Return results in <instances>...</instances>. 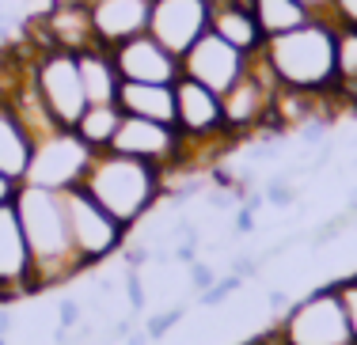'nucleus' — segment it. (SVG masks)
<instances>
[{
  "label": "nucleus",
  "instance_id": "4",
  "mask_svg": "<svg viewBox=\"0 0 357 345\" xmlns=\"http://www.w3.org/2000/svg\"><path fill=\"white\" fill-rule=\"evenodd\" d=\"M175 129L186 137L190 163H194V152H209V148H213V152L220 156L225 148L236 145V141L228 137L220 95L209 91L206 83L190 80V77L175 80Z\"/></svg>",
  "mask_w": 357,
  "mask_h": 345
},
{
  "label": "nucleus",
  "instance_id": "13",
  "mask_svg": "<svg viewBox=\"0 0 357 345\" xmlns=\"http://www.w3.org/2000/svg\"><path fill=\"white\" fill-rule=\"evenodd\" d=\"M114 65L118 77L133 80V83H175L183 77V57H175L164 42H156L144 31V35H133L126 42H118L114 49Z\"/></svg>",
  "mask_w": 357,
  "mask_h": 345
},
{
  "label": "nucleus",
  "instance_id": "28",
  "mask_svg": "<svg viewBox=\"0 0 357 345\" xmlns=\"http://www.w3.org/2000/svg\"><path fill=\"white\" fill-rule=\"evenodd\" d=\"M84 323V304L73 296H61L57 300V326L61 330H76V326Z\"/></svg>",
  "mask_w": 357,
  "mask_h": 345
},
{
  "label": "nucleus",
  "instance_id": "34",
  "mask_svg": "<svg viewBox=\"0 0 357 345\" xmlns=\"http://www.w3.org/2000/svg\"><path fill=\"white\" fill-rule=\"evenodd\" d=\"M255 232V213L248 205H236L232 213V235H251Z\"/></svg>",
  "mask_w": 357,
  "mask_h": 345
},
{
  "label": "nucleus",
  "instance_id": "33",
  "mask_svg": "<svg viewBox=\"0 0 357 345\" xmlns=\"http://www.w3.org/2000/svg\"><path fill=\"white\" fill-rule=\"evenodd\" d=\"M122 262H126V269L149 266L152 262V247H149V243H144V247H122Z\"/></svg>",
  "mask_w": 357,
  "mask_h": 345
},
{
  "label": "nucleus",
  "instance_id": "30",
  "mask_svg": "<svg viewBox=\"0 0 357 345\" xmlns=\"http://www.w3.org/2000/svg\"><path fill=\"white\" fill-rule=\"evenodd\" d=\"M186 269H190V289L194 292H206V289H213V284H217V269L213 266H209V262H202V258H198V262H194V266H186Z\"/></svg>",
  "mask_w": 357,
  "mask_h": 345
},
{
  "label": "nucleus",
  "instance_id": "9",
  "mask_svg": "<svg viewBox=\"0 0 357 345\" xmlns=\"http://www.w3.org/2000/svg\"><path fill=\"white\" fill-rule=\"evenodd\" d=\"M110 152L118 156H133L141 163L160 167L164 175H175L178 167L190 163V148H186V137L175 129V125L164 122H149V118H122L118 125V137L110 145Z\"/></svg>",
  "mask_w": 357,
  "mask_h": 345
},
{
  "label": "nucleus",
  "instance_id": "15",
  "mask_svg": "<svg viewBox=\"0 0 357 345\" xmlns=\"http://www.w3.org/2000/svg\"><path fill=\"white\" fill-rule=\"evenodd\" d=\"M84 4H88L96 42L107 49H114L118 42L149 31L152 0H84Z\"/></svg>",
  "mask_w": 357,
  "mask_h": 345
},
{
  "label": "nucleus",
  "instance_id": "19",
  "mask_svg": "<svg viewBox=\"0 0 357 345\" xmlns=\"http://www.w3.org/2000/svg\"><path fill=\"white\" fill-rule=\"evenodd\" d=\"M122 118L126 114L118 111V103H96V106H88V111L76 118L73 133L91 148V152H107V148L114 145V137H118Z\"/></svg>",
  "mask_w": 357,
  "mask_h": 345
},
{
  "label": "nucleus",
  "instance_id": "43",
  "mask_svg": "<svg viewBox=\"0 0 357 345\" xmlns=\"http://www.w3.org/2000/svg\"><path fill=\"white\" fill-rule=\"evenodd\" d=\"M0 345H8V338H4V334H0Z\"/></svg>",
  "mask_w": 357,
  "mask_h": 345
},
{
  "label": "nucleus",
  "instance_id": "29",
  "mask_svg": "<svg viewBox=\"0 0 357 345\" xmlns=\"http://www.w3.org/2000/svg\"><path fill=\"white\" fill-rule=\"evenodd\" d=\"M327 133H331V122H327V118H312V122H304L301 129H296V137H301V145L319 148V145H327Z\"/></svg>",
  "mask_w": 357,
  "mask_h": 345
},
{
  "label": "nucleus",
  "instance_id": "20",
  "mask_svg": "<svg viewBox=\"0 0 357 345\" xmlns=\"http://www.w3.org/2000/svg\"><path fill=\"white\" fill-rule=\"evenodd\" d=\"M251 12L259 19V31L270 38L289 35V31H301L304 23H312V15L304 12L296 0H251Z\"/></svg>",
  "mask_w": 357,
  "mask_h": 345
},
{
  "label": "nucleus",
  "instance_id": "22",
  "mask_svg": "<svg viewBox=\"0 0 357 345\" xmlns=\"http://www.w3.org/2000/svg\"><path fill=\"white\" fill-rule=\"evenodd\" d=\"M183 315H186V304H172L167 311H160V315H149L144 319V334H149V342H164L167 334L183 323Z\"/></svg>",
  "mask_w": 357,
  "mask_h": 345
},
{
  "label": "nucleus",
  "instance_id": "1",
  "mask_svg": "<svg viewBox=\"0 0 357 345\" xmlns=\"http://www.w3.org/2000/svg\"><path fill=\"white\" fill-rule=\"evenodd\" d=\"M12 205H15V216H20L23 239L31 247V262H35V269H31V292L54 289V284L80 277L84 262L76 258L61 193L20 182Z\"/></svg>",
  "mask_w": 357,
  "mask_h": 345
},
{
  "label": "nucleus",
  "instance_id": "8",
  "mask_svg": "<svg viewBox=\"0 0 357 345\" xmlns=\"http://www.w3.org/2000/svg\"><path fill=\"white\" fill-rule=\"evenodd\" d=\"M31 80H35L42 103L50 106L54 122L61 129H73L76 118L88 111V95L80 83V69H76V54L65 49H38L31 61Z\"/></svg>",
  "mask_w": 357,
  "mask_h": 345
},
{
  "label": "nucleus",
  "instance_id": "40",
  "mask_svg": "<svg viewBox=\"0 0 357 345\" xmlns=\"http://www.w3.org/2000/svg\"><path fill=\"white\" fill-rule=\"evenodd\" d=\"M126 345H149V334H144V326H137V330L126 338Z\"/></svg>",
  "mask_w": 357,
  "mask_h": 345
},
{
  "label": "nucleus",
  "instance_id": "38",
  "mask_svg": "<svg viewBox=\"0 0 357 345\" xmlns=\"http://www.w3.org/2000/svg\"><path fill=\"white\" fill-rule=\"evenodd\" d=\"M266 304H270V311H289V307H293V300H289V292H282V289H270L266 292Z\"/></svg>",
  "mask_w": 357,
  "mask_h": 345
},
{
  "label": "nucleus",
  "instance_id": "26",
  "mask_svg": "<svg viewBox=\"0 0 357 345\" xmlns=\"http://www.w3.org/2000/svg\"><path fill=\"white\" fill-rule=\"evenodd\" d=\"M354 220H357V213H350V209H346V213H338L335 220H323L319 228L312 232V250H323L331 239H338V235H342L346 228H350Z\"/></svg>",
  "mask_w": 357,
  "mask_h": 345
},
{
  "label": "nucleus",
  "instance_id": "11",
  "mask_svg": "<svg viewBox=\"0 0 357 345\" xmlns=\"http://www.w3.org/2000/svg\"><path fill=\"white\" fill-rule=\"evenodd\" d=\"M248 65H251L248 54H240V49L228 46L225 38H217L213 31H206V35L183 54V77L206 83L217 95H225V91L248 72Z\"/></svg>",
  "mask_w": 357,
  "mask_h": 345
},
{
  "label": "nucleus",
  "instance_id": "42",
  "mask_svg": "<svg viewBox=\"0 0 357 345\" xmlns=\"http://www.w3.org/2000/svg\"><path fill=\"white\" fill-rule=\"evenodd\" d=\"M4 23H8V15H4V4H0V27H4Z\"/></svg>",
  "mask_w": 357,
  "mask_h": 345
},
{
  "label": "nucleus",
  "instance_id": "31",
  "mask_svg": "<svg viewBox=\"0 0 357 345\" xmlns=\"http://www.w3.org/2000/svg\"><path fill=\"white\" fill-rule=\"evenodd\" d=\"M228 273L243 277V281H255V277L262 273V258L259 255H236L232 266H228Z\"/></svg>",
  "mask_w": 357,
  "mask_h": 345
},
{
  "label": "nucleus",
  "instance_id": "3",
  "mask_svg": "<svg viewBox=\"0 0 357 345\" xmlns=\"http://www.w3.org/2000/svg\"><path fill=\"white\" fill-rule=\"evenodd\" d=\"M270 69L278 72L282 88L296 91H335L338 69H335V23L327 19H312L301 31L278 35L262 46Z\"/></svg>",
  "mask_w": 357,
  "mask_h": 345
},
{
  "label": "nucleus",
  "instance_id": "5",
  "mask_svg": "<svg viewBox=\"0 0 357 345\" xmlns=\"http://www.w3.org/2000/svg\"><path fill=\"white\" fill-rule=\"evenodd\" d=\"M61 201H65V216H69V235H73L76 258L84 262V269L107 262L110 255H118V250L126 247V235L130 232H126L84 186L61 190Z\"/></svg>",
  "mask_w": 357,
  "mask_h": 345
},
{
  "label": "nucleus",
  "instance_id": "7",
  "mask_svg": "<svg viewBox=\"0 0 357 345\" xmlns=\"http://www.w3.org/2000/svg\"><path fill=\"white\" fill-rule=\"evenodd\" d=\"M278 88H282V80H278L274 69H270L266 54H255L248 72H243V77L220 95V103H225L228 137H232L236 145L255 137V133L266 125V114H270V103H274Z\"/></svg>",
  "mask_w": 357,
  "mask_h": 345
},
{
  "label": "nucleus",
  "instance_id": "2",
  "mask_svg": "<svg viewBox=\"0 0 357 345\" xmlns=\"http://www.w3.org/2000/svg\"><path fill=\"white\" fill-rule=\"evenodd\" d=\"M80 186L130 232L149 216V209H156V201H164L167 175L152 163H141L133 156H118L107 148V152L91 156Z\"/></svg>",
  "mask_w": 357,
  "mask_h": 345
},
{
  "label": "nucleus",
  "instance_id": "6",
  "mask_svg": "<svg viewBox=\"0 0 357 345\" xmlns=\"http://www.w3.org/2000/svg\"><path fill=\"white\" fill-rule=\"evenodd\" d=\"M274 330L282 334L285 345H354L335 284H323L304 300H296L274 323Z\"/></svg>",
  "mask_w": 357,
  "mask_h": 345
},
{
  "label": "nucleus",
  "instance_id": "32",
  "mask_svg": "<svg viewBox=\"0 0 357 345\" xmlns=\"http://www.w3.org/2000/svg\"><path fill=\"white\" fill-rule=\"evenodd\" d=\"M335 27H357V0H331Z\"/></svg>",
  "mask_w": 357,
  "mask_h": 345
},
{
  "label": "nucleus",
  "instance_id": "39",
  "mask_svg": "<svg viewBox=\"0 0 357 345\" xmlns=\"http://www.w3.org/2000/svg\"><path fill=\"white\" fill-rule=\"evenodd\" d=\"M12 323H15V319H12V311H8V307H0V334H4V338L12 334Z\"/></svg>",
  "mask_w": 357,
  "mask_h": 345
},
{
  "label": "nucleus",
  "instance_id": "17",
  "mask_svg": "<svg viewBox=\"0 0 357 345\" xmlns=\"http://www.w3.org/2000/svg\"><path fill=\"white\" fill-rule=\"evenodd\" d=\"M76 69H80V83L84 95H88V106L96 103H118V88H122V77H118L114 54L107 46H88L76 54Z\"/></svg>",
  "mask_w": 357,
  "mask_h": 345
},
{
  "label": "nucleus",
  "instance_id": "37",
  "mask_svg": "<svg viewBox=\"0 0 357 345\" xmlns=\"http://www.w3.org/2000/svg\"><path fill=\"white\" fill-rule=\"evenodd\" d=\"M296 4H301L304 12L312 15V19H327V23H335V19H331V0H296Z\"/></svg>",
  "mask_w": 357,
  "mask_h": 345
},
{
  "label": "nucleus",
  "instance_id": "10",
  "mask_svg": "<svg viewBox=\"0 0 357 345\" xmlns=\"http://www.w3.org/2000/svg\"><path fill=\"white\" fill-rule=\"evenodd\" d=\"M91 148L76 137L73 129H57L54 137L38 141L35 152H31V167H27V179L31 186H42V190H69V186H80L84 182V171L91 163Z\"/></svg>",
  "mask_w": 357,
  "mask_h": 345
},
{
  "label": "nucleus",
  "instance_id": "25",
  "mask_svg": "<svg viewBox=\"0 0 357 345\" xmlns=\"http://www.w3.org/2000/svg\"><path fill=\"white\" fill-rule=\"evenodd\" d=\"M243 284H248L243 277H236V273H225V277H217V284H213V289L198 292V304H202V307H220L228 296H236V292H240Z\"/></svg>",
  "mask_w": 357,
  "mask_h": 345
},
{
  "label": "nucleus",
  "instance_id": "41",
  "mask_svg": "<svg viewBox=\"0 0 357 345\" xmlns=\"http://www.w3.org/2000/svg\"><path fill=\"white\" fill-rule=\"evenodd\" d=\"M346 209H350V213H357V186L350 190V201H346Z\"/></svg>",
  "mask_w": 357,
  "mask_h": 345
},
{
  "label": "nucleus",
  "instance_id": "18",
  "mask_svg": "<svg viewBox=\"0 0 357 345\" xmlns=\"http://www.w3.org/2000/svg\"><path fill=\"white\" fill-rule=\"evenodd\" d=\"M31 152H35V141L23 133L12 106L0 99V175L23 182L27 179V167H31Z\"/></svg>",
  "mask_w": 357,
  "mask_h": 345
},
{
  "label": "nucleus",
  "instance_id": "36",
  "mask_svg": "<svg viewBox=\"0 0 357 345\" xmlns=\"http://www.w3.org/2000/svg\"><path fill=\"white\" fill-rule=\"evenodd\" d=\"M172 262L194 266L198 262V243H172Z\"/></svg>",
  "mask_w": 357,
  "mask_h": 345
},
{
  "label": "nucleus",
  "instance_id": "21",
  "mask_svg": "<svg viewBox=\"0 0 357 345\" xmlns=\"http://www.w3.org/2000/svg\"><path fill=\"white\" fill-rule=\"evenodd\" d=\"M335 91H350L357 83V27H335Z\"/></svg>",
  "mask_w": 357,
  "mask_h": 345
},
{
  "label": "nucleus",
  "instance_id": "35",
  "mask_svg": "<svg viewBox=\"0 0 357 345\" xmlns=\"http://www.w3.org/2000/svg\"><path fill=\"white\" fill-rule=\"evenodd\" d=\"M133 330H137V315H126V319H114V323H110L107 338H110V342H126Z\"/></svg>",
  "mask_w": 357,
  "mask_h": 345
},
{
  "label": "nucleus",
  "instance_id": "12",
  "mask_svg": "<svg viewBox=\"0 0 357 345\" xmlns=\"http://www.w3.org/2000/svg\"><path fill=\"white\" fill-rule=\"evenodd\" d=\"M209 8L213 0H152L149 35L183 57L209 31Z\"/></svg>",
  "mask_w": 357,
  "mask_h": 345
},
{
  "label": "nucleus",
  "instance_id": "27",
  "mask_svg": "<svg viewBox=\"0 0 357 345\" xmlns=\"http://www.w3.org/2000/svg\"><path fill=\"white\" fill-rule=\"evenodd\" d=\"M126 296H130V315H141L149 307V292H144L141 269H126Z\"/></svg>",
  "mask_w": 357,
  "mask_h": 345
},
{
  "label": "nucleus",
  "instance_id": "16",
  "mask_svg": "<svg viewBox=\"0 0 357 345\" xmlns=\"http://www.w3.org/2000/svg\"><path fill=\"white\" fill-rule=\"evenodd\" d=\"M118 111L130 118L175 125V83H133L122 80L118 88Z\"/></svg>",
  "mask_w": 357,
  "mask_h": 345
},
{
  "label": "nucleus",
  "instance_id": "24",
  "mask_svg": "<svg viewBox=\"0 0 357 345\" xmlns=\"http://www.w3.org/2000/svg\"><path fill=\"white\" fill-rule=\"evenodd\" d=\"M262 198H266V205H274V209H293L296 205V186H293V179L282 171V175H274V179L262 186Z\"/></svg>",
  "mask_w": 357,
  "mask_h": 345
},
{
  "label": "nucleus",
  "instance_id": "23",
  "mask_svg": "<svg viewBox=\"0 0 357 345\" xmlns=\"http://www.w3.org/2000/svg\"><path fill=\"white\" fill-rule=\"evenodd\" d=\"M338 292V304H342V315H346V326H350V338L357 345V273L354 277H342V281H331Z\"/></svg>",
  "mask_w": 357,
  "mask_h": 345
},
{
  "label": "nucleus",
  "instance_id": "44",
  "mask_svg": "<svg viewBox=\"0 0 357 345\" xmlns=\"http://www.w3.org/2000/svg\"><path fill=\"white\" fill-rule=\"evenodd\" d=\"M0 31H4V27H0ZM0 46H4V35H0Z\"/></svg>",
  "mask_w": 357,
  "mask_h": 345
},
{
  "label": "nucleus",
  "instance_id": "14",
  "mask_svg": "<svg viewBox=\"0 0 357 345\" xmlns=\"http://www.w3.org/2000/svg\"><path fill=\"white\" fill-rule=\"evenodd\" d=\"M31 247L23 239L15 205H0V304L27 296L31 292Z\"/></svg>",
  "mask_w": 357,
  "mask_h": 345
}]
</instances>
